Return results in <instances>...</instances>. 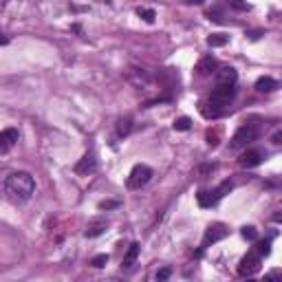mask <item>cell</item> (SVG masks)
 I'll return each mask as SVG.
<instances>
[{
  "mask_svg": "<svg viewBox=\"0 0 282 282\" xmlns=\"http://www.w3.org/2000/svg\"><path fill=\"white\" fill-rule=\"evenodd\" d=\"M5 192L14 203H27L35 192V181L29 172H11L5 179Z\"/></svg>",
  "mask_w": 282,
  "mask_h": 282,
  "instance_id": "obj_1",
  "label": "cell"
},
{
  "mask_svg": "<svg viewBox=\"0 0 282 282\" xmlns=\"http://www.w3.org/2000/svg\"><path fill=\"white\" fill-rule=\"evenodd\" d=\"M258 134H260L258 124H243L234 133V137H232L230 148L232 150H243V148H247V146H251L253 141L258 139Z\"/></svg>",
  "mask_w": 282,
  "mask_h": 282,
  "instance_id": "obj_2",
  "label": "cell"
},
{
  "mask_svg": "<svg viewBox=\"0 0 282 282\" xmlns=\"http://www.w3.org/2000/svg\"><path fill=\"white\" fill-rule=\"evenodd\" d=\"M236 97V88L230 86V84H218V88H214L210 95V104L214 106L216 110H220L223 113L225 106H230L232 101H234Z\"/></svg>",
  "mask_w": 282,
  "mask_h": 282,
  "instance_id": "obj_3",
  "label": "cell"
},
{
  "mask_svg": "<svg viewBox=\"0 0 282 282\" xmlns=\"http://www.w3.org/2000/svg\"><path fill=\"white\" fill-rule=\"evenodd\" d=\"M150 179H152V167L144 166V163H137V166L130 170L126 185H128L130 190H141V187H144Z\"/></svg>",
  "mask_w": 282,
  "mask_h": 282,
  "instance_id": "obj_4",
  "label": "cell"
},
{
  "mask_svg": "<svg viewBox=\"0 0 282 282\" xmlns=\"http://www.w3.org/2000/svg\"><path fill=\"white\" fill-rule=\"evenodd\" d=\"M124 75H126V80L137 88H148L150 84H152V75H150V71H146V68L130 66L124 71Z\"/></svg>",
  "mask_w": 282,
  "mask_h": 282,
  "instance_id": "obj_5",
  "label": "cell"
},
{
  "mask_svg": "<svg viewBox=\"0 0 282 282\" xmlns=\"http://www.w3.org/2000/svg\"><path fill=\"white\" fill-rule=\"evenodd\" d=\"M260 267H263V256H258L256 251H249L247 256H243L238 265V276H253L260 271Z\"/></svg>",
  "mask_w": 282,
  "mask_h": 282,
  "instance_id": "obj_6",
  "label": "cell"
},
{
  "mask_svg": "<svg viewBox=\"0 0 282 282\" xmlns=\"http://www.w3.org/2000/svg\"><path fill=\"white\" fill-rule=\"evenodd\" d=\"M227 234H230V230H227V227H225L223 223H214V225H210V227H207V232H205V238H203L201 249H205V247H210V245L218 243V240L227 238Z\"/></svg>",
  "mask_w": 282,
  "mask_h": 282,
  "instance_id": "obj_7",
  "label": "cell"
},
{
  "mask_svg": "<svg viewBox=\"0 0 282 282\" xmlns=\"http://www.w3.org/2000/svg\"><path fill=\"white\" fill-rule=\"evenodd\" d=\"M265 159H267V152H265V150H245V152L240 154L238 163L243 167H256V166H260Z\"/></svg>",
  "mask_w": 282,
  "mask_h": 282,
  "instance_id": "obj_8",
  "label": "cell"
},
{
  "mask_svg": "<svg viewBox=\"0 0 282 282\" xmlns=\"http://www.w3.org/2000/svg\"><path fill=\"white\" fill-rule=\"evenodd\" d=\"M18 130L16 128H5L2 133H0V154L9 152L11 148H14L16 144H18Z\"/></svg>",
  "mask_w": 282,
  "mask_h": 282,
  "instance_id": "obj_9",
  "label": "cell"
},
{
  "mask_svg": "<svg viewBox=\"0 0 282 282\" xmlns=\"http://www.w3.org/2000/svg\"><path fill=\"white\" fill-rule=\"evenodd\" d=\"M97 170V157L95 152H86L84 157L80 159V163L75 166V172L77 174H93Z\"/></svg>",
  "mask_w": 282,
  "mask_h": 282,
  "instance_id": "obj_10",
  "label": "cell"
},
{
  "mask_svg": "<svg viewBox=\"0 0 282 282\" xmlns=\"http://www.w3.org/2000/svg\"><path fill=\"white\" fill-rule=\"evenodd\" d=\"M214 73H216V82H218V84H230V86H234L236 80H238V73L232 66H223Z\"/></svg>",
  "mask_w": 282,
  "mask_h": 282,
  "instance_id": "obj_11",
  "label": "cell"
},
{
  "mask_svg": "<svg viewBox=\"0 0 282 282\" xmlns=\"http://www.w3.org/2000/svg\"><path fill=\"white\" fill-rule=\"evenodd\" d=\"M216 71V60L212 58V55H205V58L199 60V64H196V73L201 77H207L212 75V73Z\"/></svg>",
  "mask_w": 282,
  "mask_h": 282,
  "instance_id": "obj_12",
  "label": "cell"
},
{
  "mask_svg": "<svg viewBox=\"0 0 282 282\" xmlns=\"http://www.w3.org/2000/svg\"><path fill=\"white\" fill-rule=\"evenodd\" d=\"M196 201H199L201 207H214L218 203V196H216L214 190H201L196 194Z\"/></svg>",
  "mask_w": 282,
  "mask_h": 282,
  "instance_id": "obj_13",
  "label": "cell"
},
{
  "mask_svg": "<svg viewBox=\"0 0 282 282\" xmlns=\"http://www.w3.org/2000/svg\"><path fill=\"white\" fill-rule=\"evenodd\" d=\"M106 227H108L106 220H93L86 227V238H97V236H101L106 232Z\"/></svg>",
  "mask_w": 282,
  "mask_h": 282,
  "instance_id": "obj_14",
  "label": "cell"
},
{
  "mask_svg": "<svg viewBox=\"0 0 282 282\" xmlns=\"http://www.w3.org/2000/svg\"><path fill=\"white\" fill-rule=\"evenodd\" d=\"M278 88V82L273 80V77H260L258 82H256V91L258 93H273Z\"/></svg>",
  "mask_w": 282,
  "mask_h": 282,
  "instance_id": "obj_15",
  "label": "cell"
},
{
  "mask_svg": "<svg viewBox=\"0 0 282 282\" xmlns=\"http://www.w3.org/2000/svg\"><path fill=\"white\" fill-rule=\"evenodd\" d=\"M139 249H141V247H139V243H133V245H130L128 251H126V256H124V265H121V267H124V269H130L134 263H137Z\"/></svg>",
  "mask_w": 282,
  "mask_h": 282,
  "instance_id": "obj_16",
  "label": "cell"
},
{
  "mask_svg": "<svg viewBox=\"0 0 282 282\" xmlns=\"http://www.w3.org/2000/svg\"><path fill=\"white\" fill-rule=\"evenodd\" d=\"M227 42H230V35L227 33H212L210 38H207V44H210V47H225Z\"/></svg>",
  "mask_w": 282,
  "mask_h": 282,
  "instance_id": "obj_17",
  "label": "cell"
},
{
  "mask_svg": "<svg viewBox=\"0 0 282 282\" xmlns=\"http://www.w3.org/2000/svg\"><path fill=\"white\" fill-rule=\"evenodd\" d=\"M130 130H133V119H130V117H121V119L117 121V134H119V137H126Z\"/></svg>",
  "mask_w": 282,
  "mask_h": 282,
  "instance_id": "obj_18",
  "label": "cell"
},
{
  "mask_svg": "<svg viewBox=\"0 0 282 282\" xmlns=\"http://www.w3.org/2000/svg\"><path fill=\"white\" fill-rule=\"evenodd\" d=\"M137 16L144 22H148V24H152L154 22V18H157V14H154V9H146V7H139L137 9Z\"/></svg>",
  "mask_w": 282,
  "mask_h": 282,
  "instance_id": "obj_19",
  "label": "cell"
},
{
  "mask_svg": "<svg viewBox=\"0 0 282 282\" xmlns=\"http://www.w3.org/2000/svg\"><path fill=\"white\" fill-rule=\"evenodd\" d=\"M174 130H179V133H185V130L192 128V119L190 117H179V119H174Z\"/></svg>",
  "mask_w": 282,
  "mask_h": 282,
  "instance_id": "obj_20",
  "label": "cell"
},
{
  "mask_svg": "<svg viewBox=\"0 0 282 282\" xmlns=\"http://www.w3.org/2000/svg\"><path fill=\"white\" fill-rule=\"evenodd\" d=\"M240 234H243V238H247V240H258V230L251 227V225H245L243 230H240Z\"/></svg>",
  "mask_w": 282,
  "mask_h": 282,
  "instance_id": "obj_21",
  "label": "cell"
},
{
  "mask_svg": "<svg viewBox=\"0 0 282 282\" xmlns=\"http://www.w3.org/2000/svg\"><path fill=\"white\" fill-rule=\"evenodd\" d=\"M253 251L258 253V256H269V253H271V243H269V240H263V243H258L253 247Z\"/></svg>",
  "mask_w": 282,
  "mask_h": 282,
  "instance_id": "obj_22",
  "label": "cell"
},
{
  "mask_svg": "<svg viewBox=\"0 0 282 282\" xmlns=\"http://www.w3.org/2000/svg\"><path fill=\"white\" fill-rule=\"evenodd\" d=\"M106 263H108V253H100V256H95V258L91 260V265H93V267H97V269L106 267Z\"/></svg>",
  "mask_w": 282,
  "mask_h": 282,
  "instance_id": "obj_23",
  "label": "cell"
},
{
  "mask_svg": "<svg viewBox=\"0 0 282 282\" xmlns=\"http://www.w3.org/2000/svg\"><path fill=\"white\" fill-rule=\"evenodd\" d=\"M230 5L234 7V9H238V11H249V9H251V5H247V2H243V0H230Z\"/></svg>",
  "mask_w": 282,
  "mask_h": 282,
  "instance_id": "obj_24",
  "label": "cell"
},
{
  "mask_svg": "<svg viewBox=\"0 0 282 282\" xmlns=\"http://www.w3.org/2000/svg\"><path fill=\"white\" fill-rule=\"evenodd\" d=\"M119 207V201H101L100 203V210H115Z\"/></svg>",
  "mask_w": 282,
  "mask_h": 282,
  "instance_id": "obj_25",
  "label": "cell"
},
{
  "mask_svg": "<svg viewBox=\"0 0 282 282\" xmlns=\"http://www.w3.org/2000/svg\"><path fill=\"white\" fill-rule=\"evenodd\" d=\"M207 144L214 148V146L218 144V133H212V130H207Z\"/></svg>",
  "mask_w": 282,
  "mask_h": 282,
  "instance_id": "obj_26",
  "label": "cell"
},
{
  "mask_svg": "<svg viewBox=\"0 0 282 282\" xmlns=\"http://www.w3.org/2000/svg\"><path fill=\"white\" fill-rule=\"evenodd\" d=\"M170 273H172V271H170V269H167V267H163L161 271H157V280H167V278H170Z\"/></svg>",
  "mask_w": 282,
  "mask_h": 282,
  "instance_id": "obj_27",
  "label": "cell"
},
{
  "mask_svg": "<svg viewBox=\"0 0 282 282\" xmlns=\"http://www.w3.org/2000/svg\"><path fill=\"white\" fill-rule=\"evenodd\" d=\"M214 167H216V166H203V167H201V177H203V179H205V174L214 172Z\"/></svg>",
  "mask_w": 282,
  "mask_h": 282,
  "instance_id": "obj_28",
  "label": "cell"
},
{
  "mask_svg": "<svg viewBox=\"0 0 282 282\" xmlns=\"http://www.w3.org/2000/svg\"><path fill=\"white\" fill-rule=\"evenodd\" d=\"M249 40H258L260 38V35H263V31H249Z\"/></svg>",
  "mask_w": 282,
  "mask_h": 282,
  "instance_id": "obj_29",
  "label": "cell"
},
{
  "mask_svg": "<svg viewBox=\"0 0 282 282\" xmlns=\"http://www.w3.org/2000/svg\"><path fill=\"white\" fill-rule=\"evenodd\" d=\"M280 139H282V133H280V130H278V133L273 134V144H282Z\"/></svg>",
  "mask_w": 282,
  "mask_h": 282,
  "instance_id": "obj_30",
  "label": "cell"
},
{
  "mask_svg": "<svg viewBox=\"0 0 282 282\" xmlns=\"http://www.w3.org/2000/svg\"><path fill=\"white\" fill-rule=\"evenodd\" d=\"M7 42H9V38H7V35L0 31V44H7Z\"/></svg>",
  "mask_w": 282,
  "mask_h": 282,
  "instance_id": "obj_31",
  "label": "cell"
},
{
  "mask_svg": "<svg viewBox=\"0 0 282 282\" xmlns=\"http://www.w3.org/2000/svg\"><path fill=\"white\" fill-rule=\"evenodd\" d=\"M187 2H190V5H203L205 0H187Z\"/></svg>",
  "mask_w": 282,
  "mask_h": 282,
  "instance_id": "obj_32",
  "label": "cell"
},
{
  "mask_svg": "<svg viewBox=\"0 0 282 282\" xmlns=\"http://www.w3.org/2000/svg\"><path fill=\"white\" fill-rule=\"evenodd\" d=\"M100 2H110V0H100Z\"/></svg>",
  "mask_w": 282,
  "mask_h": 282,
  "instance_id": "obj_33",
  "label": "cell"
}]
</instances>
